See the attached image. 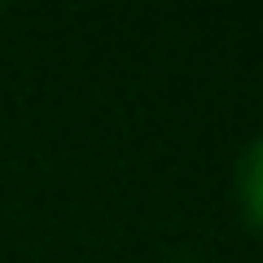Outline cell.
<instances>
[{
    "label": "cell",
    "mask_w": 263,
    "mask_h": 263,
    "mask_svg": "<svg viewBox=\"0 0 263 263\" xmlns=\"http://www.w3.org/2000/svg\"><path fill=\"white\" fill-rule=\"evenodd\" d=\"M237 206H241V219L263 233V132L237 158Z\"/></svg>",
    "instance_id": "6da1fadb"
}]
</instances>
